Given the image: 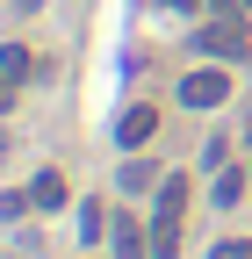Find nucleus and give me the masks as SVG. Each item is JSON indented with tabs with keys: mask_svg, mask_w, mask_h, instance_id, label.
<instances>
[{
	"mask_svg": "<svg viewBox=\"0 0 252 259\" xmlns=\"http://www.w3.org/2000/svg\"><path fill=\"white\" fill-rule=\"evenodd\" d=\"M209 259H252V238H224V245H209Z\"/></svg>",
	"mask_w": 252,
	"mask_h": 259,
	"instance_id": "nucleus-9",
	"label": "nucleus"
},
{
	"mask_svg": "<svg viewBox=\"0 0 252 259\" xmlns=\"http://www.w3.org/2000/svg\"><path fill=\"white\" fill-rule=\"evenodd\" d=\"M65 173H36V180H29V202H36V209H65Z\"/></svg>",
	"mask_w": 252,
	"mask_h": 259,
	"instance_id": "nucleus-7",
	"label": "nucleus"
},
{
	"mask_svg": "<svg viewBox=\"0 0 252 259\" xmlns=\"http://www.w3.org/2000/svg\"><path fill=\"white\" fill-rule=\"evenodd\" d=\"M115 259H151V231H137V216H115Z\"/></svg>",
	"mask_w": 252,
	"mask_h": 259,
	"instance_id": "nucleus-4",
	"label": "nucleus"
},
{
	"mask_svg": "<svg viewBox=\"0 0 252 259\" xmlns=\"http://www.w3.org/2000/svg\"><path fill=\"white\" fill-rule=\"evenodd\" d=\"M151 130H159V108H130V115L115 122V137H122V144L137 151V144H151Z\"/></svg>",
	"mask_w": 252,
	"mask_h": 259,
	"instance_id": "nucleus-6",
	"label": "nucleus"
},
{
	"mask_svg": "<svg viewBox=\"0 0 252 259\" xmlns=\"http://www.w3.org/2000/svg\"><path fill=\"white\" fill-rule=\"evenodd\" d=\"M180 223H187V180H159V216H151V259L180 252Z\"/></svg>",
	"mask_w": 252,
	"mask_h": 259,
	"instance_id": "nucleus-1",
	"label": "nucleus"
},
{
	"mask_svg": "<svg viewBox=\"0 0 252 259\" xmlns=\"http://www.w3.org/2000/svg\"><path fill=\"white\" fill-rule=\"evenodd\" d=\"M180 101H187V108H216V101H231V72H216V65L187 72V79H180Z\"/></svg>",
	"mask_w": 252,
	"mask_h": 259,
	"instance_id": "nucleus-2",
	"label": "nucleus"
},
{
	"mask_svg": "<svg viewBox=\"0 0 252 259\" xmlns=\"http://www.w3.org/2000/svg\"><path fill=\"white\" fill-rule=\"evenodd\" d=\"M0 72L22 79V72H29V51H22V44H8V51H0Z\"/></svg>",
	"mask_w": 252,
	"mask_h": 259,
	"instance_id": "nucleus-8",
	"label": "nucleus"
},
{
	"mask_svg": "<svg viewBox=\"0 0 252 259\" xmlns=\"http://www.w3.org/2000/svg\"><path fill=\"white\" fill-rule=\"evenodd\" d=\"M166 8H195V0H166Z\"/></svg>",
	"mask_w": 252,
	"mask_h": 259,
	"instance_id": "nucleus-11",
	"label": "nucleus"
},
{
	"mask_svg": "<svg viewBox=\"0 0 252 259\" xmlns=\"http://www.w3.org/2000/svg\"><path fill=\"white\" fill-rule=\"evenodd\" d=\"M8 108H15V79L0 72V115H8Z\"/></svg>",
	"mask_w": 252,
	"mask_h": 259,
	"instance_id": "nucleus-10",
	"label": "nucleus"
},
{
	"mask_svg": "<svg viewBox=\"0 0 252 259\" xmlns=\"http://www.w3.org/2000/svg\"><path fill=\"white\" fill-rule=\"evenodd\" d=\"M245 187H252V166H231V173H216L209 202H216V209H238V202H245Z\"/></svg>",
	"mask_w": 252,
	"mask_h": 259,
	"instance_id": "nucleus-5",
	"label": "nucleus"
},
{
	"mask_svg": "<svg viewBox=\"0 0 252 259\" xmlns=\"http://www.w3.org/2000/svg\"><path fill=\"white\" fill-rule=\"evenodd\" d=\"M202 51H209V58H245V22H238V15L209 22V29H202Z\"/></svg>",
	"mask_w": 252,
	"mask_h": 259,
	"instance_id": "nucleus-3",
	"label": "nucleus"
}]
</instances>
